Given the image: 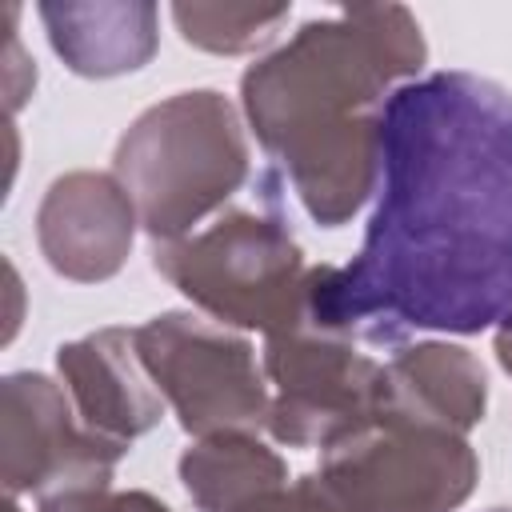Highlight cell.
I'll use <instances>...</instances> for the list:
<instances>
[{"instance_id":"3","label":"cell","mask_w":512,"mask_h":512,"mask_svg":"<svg viewBox=\"0 0 512 512\" xmlns=\"http://www.w3.org/2000/svg\"><path fill=\"white\" fill-rule=\"evenodd\" d=\"M248 152L220 92H180L148 108L116 148V176L152 236L180 240L236 192Z\"/></svg>"},{"instance_id":"15","label":"cell","mask_w":512,"mask_h":512,"mask_svg":"<svg viewBox=\"0 0 512 512\" xmlns=\"http://www.w3.org/2000/svg\"><path fill=\"white\" fill-rule=\"evenodd\" d=\"M252 512H348L340 500H336V492L320 480V476H304V480H296L292 488L284 484L280 492H272L260 508H252Z\"/></svg>"},{"instance_id":"5","label":"cell","mask_w":512,"mask_h":512,"mask_svg":"<svg viewBox=\"0 0 512 512\" xmlns=\"http://www.w3.org/2000/svg\"><path fill=\"white\" fill-rule=\"evenodd\" d=\"M320 480L348 512H448L476 480L460 432L380 412L324 452Z\"/></svg>"},{"instance_id":"10","label":"cell","mask_w":512,"mask_h":512,"mask_svg":"<svg viewBox=\"0 0 512 512\" xmlns=\"http://www.w3.org/2000/svg\"><path fill=\"white\" fill-rule=\"evenodd\" d=\"M132 244V200L120 180L72 172L56 180L40 208V248L72 280L112 276Z\"/></svg>"},{"instance_id":"14","label":"cell","mask_w":512,"mask_h":512,"mask_svg":"<svg viewBox=\"0 0 512 512\" xmlns=\"http://www.w3.org/2000/svg\"><path fill=\"white\" fill-rule=\"evenodd\" d=\"M40 512H168L160 500L144 492H104V488H76L40 500Z\"/></svg>"},{"instance_id":"6","label":"cell","mask_w":512,"mask_h":512,"mask_svg":"<svg viewBox=\"0 0 512 512\" xmlns=\"http://www.w3.org/2000/svg\"><path fill=\"white\" fill-rule=\"evenodd\" d=\"M268 376L276 380L268 428L284 444L328 448L384 412V364L308 316L268 336Z\"/></svg>"},{"instance_id":"4","label":"cell","mask_w":512,"mask_h":512,"mask_svg":"<svg viewBox=\"0 0 512 512\" xmlns=\"http://www.w3.org/2000/svg\"><path fill=\"white\" fill-rule=\"evenodd\" d=\"M304 260L288 232L252 212H232L208 232L156 248L164 272L184 296L220 320L284 332L304 316Z\"/></svg>"},{"instance_id":"13","label":"cell","mask_w":512,"mask_h":512,"mask_svg":"<svg viewBox=\"0 0 512 512\" xmlns=\"http://www.w3.org/2000/svg\"><path fill=\"white\" fill-rule=\"evenodd\" d=\"M184 488L204 512H252L284 488V464L240 432H220L180 460Z\"/></svg>"},{"instance_id":"16","label":"cell","mask_w":512,"mask_h":512,"mask_svg":"<svg viewBox=\"0 0 512 512\" xmlns=\"http://www.w3.org/2000/svg\"><path fill=\"white\" fill-rule=\"evenodd\" d=\"M488 512H512V508H488Z\"/></svg>"},{"instance_id":"12","label":"cell","mask_w":512,"mask_h":512,"mask_svg":"<svg viewBox=\"0 0 512 512\" xmlns=\"http://www.w3.org/2000/svg\"><path fill=\"white\" fill-rule=\"evenodd\" d=\"M40 20L48 24L52 48L68 60V68H76L84 76H112L124 68H140L156 44V36H152L156 8L44 4Z\"/></svg>"},{"instance_id":"9","label":"cell","mask_w":512,"mask_h":512,"mask_svg":"<svg viewBox=\"0 0 512 512\" xmlns=\"http://www.w3.org/2000/svg\"><path fill=\"white\" fill-rule=\"evenodd\" d=\"M56 364L80 424L120 452L164 412V396L152 392V376L136 352V332H96L60 348Z\"/></svg>"},{"instance_id":"8","label":"cell","mask_w":512,"mask_h":512,"mask_svg":"<svg viewBox=\"0 0 512 512\" xmlns=\"http://www.w3.org/2000/svg\"><path fill=\"white\" fill-rule=\"evenodd\" d=\"M124 452L92 436L68 392L48 376L16 372L4 380V484L8 496L36 492L40 500L104 488Z\"/></svg>"},{"instance_id":"7","label":"cell","mask_w":512,"mask_h":512,"mask_svg":"<svg viewBox=\"0 0 512 512\" xmlns=\"http://www.w3.org/2000/svg\"><path fill=\"white\" fill-rule=\"evenodd\" d=\"M136 352L160 396L180 412L184 432L220 436L268 420L252 348L196 316H156L136 328Z\"/></svg>"},{"instance_id":"2","label":"cell","mask_w":512,"mask_h":512,"mask_svg":"<svg viewBox=\"0 0 512 512\" xmlns=\"http://www.w3.org/2000/svg\"><path fill=\"white\" fill-rule=\"evenodd\" d=\"M420 60V28L404 8H356L304 24L244 72L248 120L320 224L336 228L372 192L384 92Z\"/></svg>"},{"instance_id":"11","label":"cell","mask_w":512,"mask_h":512,"mask_svg":"<svg viewBox=\"0 0 512 512\" xmlns=\"http://www.w3.org/2000/svg\"><path fill=\"white\" fill-rule=\"evenodd\" d=\"M384 412L464 432L484 416V372L452 344L408 348L384 364Z\"/></svg>"},{"instance_id":"1","label":"cell","mask_w":512,"mask_h":512,"mask_svg":"<svg viewBox=\"0 0 512 512\" xmlns=\"http://www.w3.org/2000/svg\"><path fill=\"white\" fill-rule=\"evenodd\" d=\"M304 316L372 340L512 320V92L472 72L388 92L376 212L344 268L308 272Z\"/></svg>"}]
</instances>
